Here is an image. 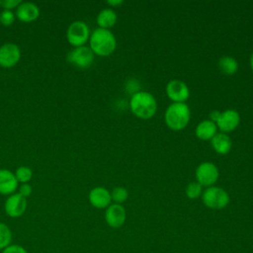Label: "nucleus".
<instances>
[{"instance_id": "7ed1b4c3", "label": "nucleus", "mask_w": 253, "mask_h": 253, "mask_svg": "<svg viewBox=\"0 0 253 253\" xmlns=\"http://www.w3.org/2000/svg\"><path fill=\"white\" fill-rule=\"evenodd\" d=\"M191 119V110L186 103H172L165 110L164 121L166 126L174 131L184 129Z\"/></svg>"}, {"instance_id": "412c9836", "label": "nucleus", "mask_w": 253, "mask_h": 253, "mask_svg": "<svg viewBox=\"0 0 253 253\" xmlns=\"http://www.w3.org/2000/svg\"><path fill=\"white\" fill-rule=\"evenodd\" d=\"M203 187L196 181V182H191L187 185L186 189H185V193L186 196L190 199V200H197L200 197H202L203 195Z\"/></svg>"}, {"instance_id": "9b49d317", "label": "nucleus", "mask_w": 253, "mask_h": 253, "mask_svg": "<svg viewBox=\"0 0 253 253\" xmlns=\"http://www.w3.org/2000/svg\"><path fill=\"white\" fill-rule=\"evenodd\" d=\"M27 209V200L19 193H14L10 195L5 201L4 210L8 216L10 217H20L24 214Z\"/></svg>"}, {"instance_id": "a211bd4d", "label": "nucleus", "mask_w": 253, "mask_h": 253, "mask_svg": "<svg viewBox=\"0 0 253 253\" xmlns=\"http://www.w3.org/2000/svg\"><path fill=\"white\" fill-rule=\"evenodd\" d=\"M117 20H118L117 13L115 12V10L111 8H106L101 10L96 18V22L99 28L107 29V30H110V28L114 27L117 23Z\"/></svg>"}, {"instance_id": "cd10ccee", "label": "nucleus", "mask_w": 253, "mask_h": 253, "mask_svg": "<svg viewBox=\"0 0 253 253\" xmlns=\"http://www.w3.org/2000/svg\"><path fill=\"white\" fill-rule=\"evenodd\" d=\"M220 113H221V112H219V111H217V110H212V111L209 114V120H211V122H213V123L216 124L217 120L219 119Z\"/></svg>"}, {"instance_id": "f8f14e48", "label": "nucleus", "mask_w": 253, "mask_h": 253, "mask_svg": "<svg viewBox=\"0 0 253 253\" xmlns=\"http://www.w3.org/2000/svg\"><path fill=\"white\" fill-rule=\"evenodd\" d=\"M126 218L125 208L119 204H111L105 211V220L110 227L119 228L124 225Z\"/></svg>"}, {"instance_id": "39448f33", "label": "nucleus", "mask_w": 253, "mask_h": 253, "mask_svg": "<svg viewBox=\"0 0 253 253\" xmlns=\"http://www.w3.org/2000/svg\"><path fill=\"white\" fill-rule=\"evenodd\" d=\"M219 177L217 166L211 162L205 161L198 165L196 169V180L202 187L214 186Z\"/></svg>"}, {"instance_id": "20e7f679", "label": "nucleus", "mask_w": 253, "mask_h": 253, "mask_svg": "<svg viewBox=\"0 0 253 253\" xmlns=\"http://www.w3.org/2000/svg\"><path fill=\"white\" fill-rule=\"evenodd\" d=\"M204 205L211 210H222L229 204L230 198L226 190L218 186L208 187L202 195Z\"/></svg>"}, {"instance_id": "1a4fd4ad", "label": "nucleus", "mask_w": 253, "mask_h": 253, "mask_svg": "<svg viewBox=\"0 0 253 253\" xmlns=\"http://www.w3.org/2000/svg\"><path fill=\"white\" fill-rule=\"evenodd\" d=\"M240 114L233 109H227L220 113L216 126L220 132L228 133L237 128L240 124Z\"/></svg>"}, {"instance_id": "5701e85b", "label": "nucleus", "mask_w": 253, "mask_h": 253, "mask_svg": "<svg viewBox=\"0 0 253 253\" xmlns=\"http://www.w3.org/2000/svg\"><path fill=\"white\" fill-rule=\"evenodd\" d=\"M14 174L16 176L17 181L21 182L22 184L28 183L32 179V177H33V171L28 166H20V167H18Z\"/></svg>"}, {"instance_id": "f03ea898", "label": "nucleus", "mask_w": 253, "mask_h": 253, "mask_svg": "<svg viewBox=\"0 0 253 253\" xmlns=\"http://www.w3.org/2000/svg\"><path fill=\"white\" fill-rule=\"evenodd\" d=\"M89 44L94 54L109 56L117 47V40L110 30L97 28L90 34Z\"/></svg>"}, {"instance_id": "6ab92c4d", "label": "nucleus", "mask_w": 253, "mask_h": 253, "mask_svg": "<svg viewBox=\"0 0 253 253\" xmlns=\"http://www.w3.org/2000/svg\"><path fill=\"white\" fill-rule=\"evenodd\" d=\"M217 66L219 71L225 75L235 74L239 67L237 60L229 55L221 56L217 62Z\"/></svg>"}, {"instance_id": "0eeeda50", "label": "nucleus", "mask_w": 253, "mask_h": 253, "mask_svg": "<svg viewBox=\"0 0 253 253\" xmlns=\"http://www.w3.org/2000/svg\"><path fill=\"white\" fill-rule=\"evenodd\" d=\"M95 59V54L89 46L81 45L74 47L67 53V61L78 68H88L92 65Z\"/></svg>"}, {"instance_id": "dca6fc26", "label": "nucleus", "mask_w": 253, "mask_h": 253, "mask_svg": "<svg viewBox=\"0 0 253 253\" xmlns=\"http://www.w3.org/2000/svg\"><path fill=\"white\" fill-rule=\"evenodd\" d=\"M211 144L212 149L219 155H225L229 153L232 147V140L227 133L217 132L211 139Z\"/></svg>"}, {"instance_id": "b1692460", "label": "nucleus", "mask_w": 253, "mask_h": 253, "mask_svg": "<svg viewBox=\"0 0 253 253\" xmlns=\"http://www.w3.org/2000/svg\"><path fill=\"white\" fill-rule=\"evenodd\" d=\"M15 19H16V15L11 10H3L0 13V22L4 26L12 25L14 23Z\"/></svg>"}, {"instance_id": "4468645a", "label": "nucleus", "mask_w": 253, "mask_h": 253, "mask_svg": "<svg viewBox=\"0 0 253 253\" xmlns=\"http://www.w3.org/2000/svg\"><path fill=\"white\" fill-rule=\"evenodd\" d=\"M16 17L25 23L35 21L40 16V8L33 2H21L16 8Z\"/></svg>"}, {"instance_id": "a878e982", "label": "nucleus", "mask_w": 253, "mask_h": 253, "mask_svg": "<svg viewBox=\"0 0 253 253\" xmlns=\"http://www.w3.org/2000/svg\"><path fill=\"white\" fill-rule=\"evenodd\" d=\"M2 253H28V251L21 245L17 244H10L5 249H3Z\"/></svg>"}, {"instance_id": "7c9ffc66", "label": "nucleus", "mask_w": 253, "mask_h": 253, "mask_svg": "<svg viewBox=\"0 0 253 253\" xmlns=\"http://www.w3.org/2000/svg\"><path fill=\"white\" fill-rule=\"evenodd\" d=\"M252 237H253V236H252Z\"/></svg>"}, {"instance_id": "f3484780", "label": "nucleus", "mask_w": 253, "mask_h": 253, "mask_svg": "<svg viewBox=\"0 0 253 253\" xmlns=\"http://www.w3.org/2000/svg\"><path fill=\"white\" fill-rule=\"evenodd\" d=\"M195 133L201 140H211L217 133L216 124L209 119L201 121L196 126Z\"/></svg>"}, {"instance_id": "ddd939ff", "label": "nucleus", "mask_w": 253, "mask_h": 253, "mask_svg": "<svg viewBox=\"0 0 253 253\" xmlns=\"http://www.w3.org/2000/svg\"><path fill=\"white\" fill-rule=\"evenodd\" d=\"M89 202L96 209H107L112 202L111 192L105 187H95L89 192Z\"/></svg>"}, {"instance_id": "aec40b11", "label": "nucleus", "mask_w": 253, "mask_h": 253, "mask_svg": "<svg viewBox=\"0 0 253 253\" xmlns=\"http://www.w3.org/2000/svg\"><path fill=\"white\" fill-rule=\"evenodd\" d=\"M12 241V231L10 227L3 223L0 222V249H5L7 246L10 245Z\"/></svg>"}, {"instance_id": "c756f323", "label": "nucleus", "mask_w": 253, "mask_h": 253, "mask_svg": "<svg viewBox=\"0 0 253 253\" xmlns=\"http://www.w3.org/2000/svg\"><path fill=\"white\" fill-rule=\"evenodd\" d=\"M249 64H250L251 70H252V72H253V52H252V54L250 55V59H249Z\"/></svg>"}, {"instance_id": "2eb2a0df", "label": "nucleus", "mask_w": 253, "mask_h": 253, "mask_svg": "<svg viewBox=\"0 0 253 253\" xmlns=\"http://www.w3.org/2000/svg\"><path fill=\"white\" fill-rule=\"evenodd\" d=\"M18 188V181L13 172L8 169H0V194L12 195Z\"/></svg>"}, {"instance_id": "c85d7f7f", "label": "nucleus", "mask_w": 253, "mask_h": 253, "mask_svg": "<svg viewBox=\"0 0 253 253\" xmlns=\"http://www.w3.org/2000/svg\"><path fill=\"white\" fill-rule=\"evenodd\" d=\"M124 3L123 0H108L107 4L112 6V7H118Z\"/></svg>"}, {"instance_id": "9d476101", "label": "nucleus", "mask_w": 253, "mask_h": 253, "mask_svg": "<svg viewBox=\"0 0 253 253\" xmlns=\"http://www.w3.org/2000/svg\"><path fill=\"white\" fill-rule=\"evenodd\" d=\"M21 58L20 47L13 42H7L0 46V66L10 68L15 66Z\"/></svg>"}, {"instance_id": "f257e3e1", "label": "nucleus", "mask_w": 253, "mask_h": 253, "mask_svg": "<svg viewBox=\"0 0 253 253\" xmlns=\"http://www.w3.org/2000/svg\"><path fill=\"white\" fill-rule=\"evenodd\" d=\"M129 108L136 118L149 120L157 112V101L150 92L138 91L131 95Z\"/></svg>"}, {"instance_id": "6e6552de", "label": "nucleus", "mask_w": 253, "mask_h": 253, "mask_svg": "<svg viewBox=\"0 0 253 253\" xmlns=\"http://www.w3.org/2000/svg\"><path fill=\"white\" fill-rule=\"evenodd\" d=\"M165 92L173 103H186L190 97L188 85L180 79L170 80L165 87Z\"/></svg>"}, {"instance_id": "393cba45", "label": "nucleus", "mask_w": 253, "mask_h": 253, "mask_svg": "<svg viewBox=\"0 0 253 253\" xmlns=\"http://www.w3.org/2000/svg\"><path fill=\"white\" fill-rule=\"evenodd\" d=\"M21 2V0H0V6L3 7L4 10H11L17 8Z\"/></svg>"}, {"instance_id": "4be33fe9", "label": "nucleus", "mask_w": 253, "mask_h": 253, "mask_svg": "<svg viewBox=\"0 0 253 253\" xmlns=\"http://www.w3.org/2000/svg\"><path fill=\"white\" fill-rule=\"evenodd\" d=\"M128 191L125 187H116L111 192V198L112 201H114V204L122 205L128 199Z\"/></svg>"}, {"instance_id": "423d86ee", "label": "nucleus", "mask_w": 253, "mask_h": 253, "mask_svg": "<svg viewBox=\"0 0 253 253\" xmlns=\"http://www.w3.org/2000/svg\"><path fill=\"white\" fill-rule=\"evenodd\" d=\"M66 38L68 42L75 47L84 45L90 38L89 27L83 21H74L67 28Z\"/></svg>"}, {"instance_id": "bb28decb", "label": "nucleus", "mask_w": 253, "mask_h": 253, "mask_svg": "<svg viewBox=\"0 0 253 253\" xmlns=\"http://www.w3.org/2000/svg\"><path fill=\"white\" fill-rule=\"evenodd\" d=\"M33 192V189H32V186L28 183H25V184H22L19 188V194L21 196H23L24 198H27L29 197Z\"/></svg>"}]
</instances>
